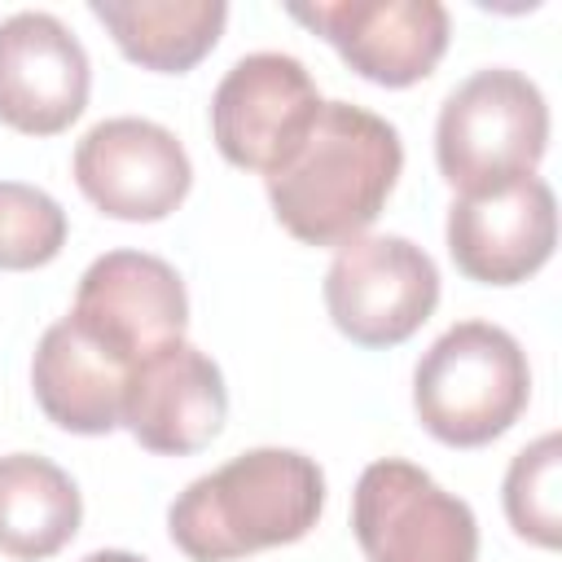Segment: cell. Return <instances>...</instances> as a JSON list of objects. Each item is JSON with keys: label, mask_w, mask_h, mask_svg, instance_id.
Here are the masks:
<instances>
[{"label": "cell", "mask_w": 562, "mask_h": 562, "mask_svg": "<svg viewBox=\"0 0 562 562\" xmlns=\"http://www.w3.org/2000/svg\"><path fill=\"white\" fill-rule=\"evenodd\" d=\"M404 167L400 132L351 101H325L299 154L268 176L277 224L303 246H347L386 206Z\"/></svg>", "instance_id": "cell-1"}, {"label": "cell", "mask_w": 562, "mask_h": 562, "mask_svg": "<svg viewBox=\"0 0 562 562\" xmlns=\"http://www.w3.org/2000/svg\"><path fill=\"white\" fill-rule=\"evenodd\" d=\"M325 509V474L294 448H250L193 479L167 509L171 544L189 562H237L303 540Z\"/></svg>", "instance_id": "cell-2"}, {"label": "cell", "mask_w": 562, "mask_h": 562, "mask_svg": "<svg viewBox=\"0 0 562 562\" xmlns=\"http://www.w3.org/2000/svg\"><path fill=\"white\" fill-rule=\"evenodd\" d=\"M544 145L549 105L540 88L509 66H487L457 83L435 123L439 176L461 198L501 193L536 176Z\"/></svg>", "instance_id": "cell-3"}, {"label": "cell", "mask_w": 562, "mask_h": 562, "mask_svg": "<svg viewBox=\"0 0 562 562\" xmlns=\"http://www.w3.org/2000/svg\"><path fill=\"white\" fill-rule=\"evenodd\" d=\"M531 400V369L514 334L487 321H461L430 342L413 373L417 422L448 448L501 439Z\"/></svg>", "instance_id": "cell-4"}, {"label": "cell", "mask_w": 562, "mask_h": 562, "mask_svg": "<svg viewBox=\"0 0 562 562\" xmlns=\"http://www.w3.org/2000/svg\"><path fill=\"white\" fill-rule=\"evenodd\" d=\"M351 531L369 562H479L474 509L400 457L356 479Z\"/></svg>", "instance_id": "cell-5"}, {"label": "cell", "mask_w": 562, "mask_h": 562, "mask_svg": "<svg viewBox=\"0 0 562 562\" xmlns=\"http://www.w3.org/2000/svg\"><path fill=\"white\" fill-rule=\"evenodd\" d=\"M439 303V268L408 237H356L338 246L325 272V307L356 347L408 342Z\"/></svg>", "instance_id": "cell-6"}, {"label": "cell", "mask_w": 562, "mask_h": 562, "mask_svg": "<svg viewBox=\"0 0 562 562\" xmlns=\"http://www.w3.org/2000/svg\"><path fill=\"white\" fill-rule=\"evenodd\" d=\"M321 92L307 66L290 53H250L233 61L211 97V136L224 162L241 171L277 176L307 140Z\"/></svg>", "instance_id": "cell-7"}, {"label": "cell", "mask_w": 562, "mask_h": 562, "mask_svg": "<svg viewBox=\"0 0 562 562\" xmlns=\"http://www.w3.org/2000/svg\"><path fill=\"white\" fill-rule=\"evenodd\" d=\"M66 321L132 373V364L184 338L189 294L167 259L145 250H110L79 277Z\"/></svg>", "instance_id": "cell-8"}, {"label": "cell", "mask_w": 562, "mask_h": 562, "mask_svg": "<svg viewBox=\"0 0 562 562\" xmlns=\"http://www.w3.org/2000/svg\"><path fill=\"white\" fill-rule=\"evenodd\" d=\"M285 13L378 88H413L448 53V9L439 0H316Z\"/></svg>", "instance_id": "cell-9"}, {"label": "cell", "mask_w": 562, "mask_h": 562, "mask_svg": "<svg viewBox=\"0 0 562 562\" xmlns=\"http://www.w3.org/2000/svg\"><path fill=\"white\" fill-rule=\"evenodd\" d=\"M75 184L110 220L154 224L167 220L189 184L193 167L176 132L149 119H105L75 145Z\"/></svg>", "instance_id": "cell-10"}, {"label": "cell", "mask_w": 562, "mask_h": 562, "mask_svg": "<svg viewBox=\"0 0 562 562\" xmlns=\"http://www.w3.org/2000/svg\"><path fill=\"white\" fill-rule=\"evenodd\" d=\"M92 88V66L70 26L53 13L22 9L0 22V123L22 136L66 132Z\"/></svg>", "instance_id": "cell-11"}, {"label": "cell", "mask_w": 562, "mask_h": 562, "mask_svg": "<svg viewBox=\"0 0 562 562\" xmlns=\"http://www.w3.org/2000/svg\"><path fill=\"white\" fill-rule=\"evenodd\" d=\"M228 417V391L220 364L193 342H167L132 364L123 386L127 435L158 457H189L206 448Z\"/></svg>", "instance_id": "cell-12"}, {"label": "cell", "mask_w": 562, "mask_h": 562, "mask_svg": "<svg viewBox=\"0 0 562 562\" xmlns=\"http://www.w3.org/2000/svg\"><path fill=\"white\" fill-rule=\"evenodd\" d=\"M558 246V202L540 176L501 193L457 198L448 206V255L479 285H518L549 263Z\"/></svg>", "instance_id": "cell-13"}, {"label": "cell", "mask_w": 562, "mask_h": 562, "mask_svg": "<svg viewBox=\"0 0 562 562\" xmlns=\"http://www.w3.org/2000/svg\"><path fill=\"white\" fill-rule=\"evenodd\" d=\"M31 386L53 426L70 435H110L123 417L127 364L88 342L70 321H57L35 347Z\"/></svg>", "instance_id": "cell-14"}, {"label": "cell", "mask_w": 562, "mask_h": 562, "mask_svg": "<svg viewBox=\"0 0 562 562\" xmlns=\"http://www.w3.org/2000/svg\"><path fill=\"white\" fill-rule=\"evenodd\" d=\"M88 9L127 61L158 75L193 70L228 22L224 0H92Z\"/></svg>", "instance_id": "cell-15"}, {"label": "cell", "mask_w": 562, "mask_h": 562, "mask_svg": "<svg viewBox=\"0 0 562 562\" xmlns=\"http://www.w3.org/2000/svg\"><path fill=\"white\" fill-rule=\"evenodd\" d=\"M83 518L75 479L35 452L0 457V553L44 562L61 553Z\"/></svg>", "instance_id": "cell-16"}, {"label": "cell", "mask_w": 562, "mask_h": 562, "mask_svg": "<svg viewBox=\"0 0 562 562\" xmlns=\"http://www.w3.org/2000/svg\"><path fill=\"white\" fill-rule=\"evenodd\" d=\"M558 474H562V443L553 430L527 443L509 461V474H505V518L522 540L540 549H558L562 540Z\"/></svg>", "instance_id": "cell-17"}, {"label": "cell", "mask_w": 562, "mask_h": 562, "mask_svg": "<svg viewBox=\"0 0 562 562\" xmlns=\"http://www.w3.org/2000/svg\"><path fill=\"white\" fill-rule=\"evenodd\" d=\"M66 211L35 184L0 180V268L31 272L61 255Z\"/></svg>", "instance_id": "cell-18"}, {"label": "cell", "mask_w": 562, "mask_h": 562, "mask_svg": "<svg viewBox=\"0 0 562 562\" xmlns=\"http://www.w3.org/2000/svg\"><path fill=\"white\" fill-rule=\"evenodd\" d=\"M83 562H145V558H136L127 549H101V553H88Z\"/></svg>", "instance_id": "cell-19"}]
</instances>
